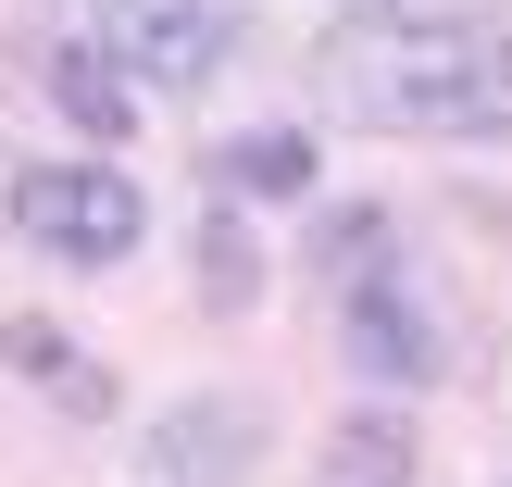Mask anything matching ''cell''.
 Returning <instances> with one entry per match:
<instances>
[{"instance_id": "obj_1", "label": "cell", "mask_w": 512, "mask_h": 487, "mask_svg": "<svg viewBox=\"0 0 512 487\" xmlns=\"http://www.w3.org/2000/svg\"><path fill=\"white\" fill-rule=\"evenodd\" d=\"M313 75L375 138H512V25H488V13L363 0V13L325 25Z\"/></svg>"}, {"instance_id": "obj_2", "label": "cell", "mask_w": 512, "mask_h": 487, "mask_svg": "<svg viewBox=\"0 0 512 487\" xmlns=\"http://www.w3.org/2000/svg\"><path fill=\"white\" fill-rule=\"evenodd\" d=\"M338 350H350V375H363V388H400V400H425V388H438V363H450L425 275H413V263L338 275Z\"/></svg>"}, {"instance_id": "obj_3", "label": "cell", "mask_w": 512, "mask_h": 487, "mask_svg": "<svg viewBox=\"0 0 512 487\" xmlns=\"http://www.w3.org/2000/svg\"><path fill=\"white\" fill-rule=\"evenodd\" d=\"M13 225L50 263H125V250L150 238V200L125 188L113 163H25L13 175Z\"/></svg>"}, {"instance_id": "obj_4", "label": "cell", "mask_w": 512, "mask_h": 487, "mask_svg": "<svg viewBox=\"0 0 512 487\" xmlns=\"http://www.w3.org/2000/svg\"><path fill=\"white\" fill-rule=\"evenodd\" d=\"M138 463H150V487H250V463H263V400L250 388L163 400L150 438H138Z\"/></svg>"}, {"instance_id": "obj_5", "label": "cell", "mask_w": 512, "mask_h": 487, "mask_svg": "<svg viewBox=\"0 0 512 487\" xmlns=\"http://www.w3.org/2000/svg\"><path fill=\"white\" fill-rule=\"evenodd\" d=\"M100 50L138 88H200L213 50H225V13L213 0H100Z\"/></svg>"}, {"instance_id": "obj_6", "label": "cell", "mask_w": 512, "mask_h": 487, "mask_svg": "<svg viewBox=\"0 0 512 487\" xmlns=\"http://www.w3.org/2000/svg\"><path fill=\"white\" fill-rule=\"evenodd\" d=\"M425 475V413L413 400H350L338 425H325V487H413Z\"/></svg>"}, {"instance_id": "obj_7", "label": "cell", "mask_w": 512, "mask_h": 487, "mask_svg": "<svg viewBox=\"0 0 512 487\" xmlns=\"http://www.w3.org/2000/svg\"><path fill=\"white\" fill-rule=\"evenodd\" d=\"M0 363H13L25 388L50 400V413H75V425H100V413L125 400V388H113V363H100V350H75L50 313H13V325H0Z\"/></svg>"}, {"instance_id": "obj_8", "label": "cell", "mask_w": 512, "mask_h": 487, "mask_svg": "<svg viewBox=\"0 0 512 487\" xmlns=\"http://www.w3.org/2000/svg\"><path fill=\"white\" fill-rule=\"evenodd\" d=\"M38 88H50V113H63L75 138H125V125H138V100H125L138 75H125L100 38H75V50H38Z\"/></svg>"}, {"instance_id": "obj_9", "label": "cell", "mask_w": 512, "mask_h": 487, "mask_svg": "<svg viewBox=\"0 0 512 487\" xmlns=\"http://www.w3.org/2000/svg\"><path fill=\"white\" fill-rule=\"evenodd\" d=\"M200 288H213V313H250V300H263V238L238 225V200L200 213Z\"/></svg>"}, {"instance_id": "obj_10", "label": "cell", "mask_w": 512, "mask_h": 487, "mask_svg": "<svg viewBox=\"0 0 512 487\" xmlns=\"http://www.w3.org/2000/svg\"><path fill=\"white\" fill-rule=\"evenodd\" d=\"M225 188L300 200V188H313V138H288V125H263V138H238V150H225Z\"/></svg>"}, {"instance_id": "obj_11", "label": "cell", "mask_w": 512, "mask_h": 487, "mask_svg": "<svg viewBox=\"0 0 512 487\" xmlns=\"http://www.w3.org/2000/svg\"><path fill=\"white\" fill-rule=\"evenodd\" d=\"M313 263H325V288H338V275L400 263V250H388V213H363V200H350V213H325V225H313Z\"/></svg>"}]
</instances>
